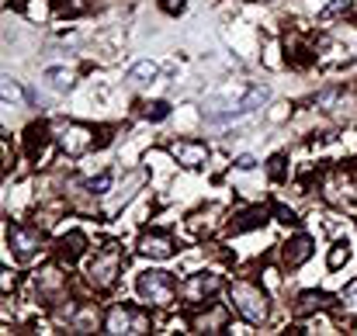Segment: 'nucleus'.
<instances>
[{
	"label": "nucleus",
	"instance_id": "nucleus-1",
	"mask_svg": "<svg viewBox=\"0 0 357 336\" xmlns=\"http://www.w3.org/2000/svg\"><path fill=\"white\" fill-rule=\"evenodd\" d=\"M229 302H233V309H236L239 316H243L246 323H253V326L271 316V302H267V295L260 291V284L233 281V284H229Z\"/></svg>",
	"mask_w": 357,
	"mask_h": 336
},
{
	"label": "nucleus",
	"instance_id": "nucleus-2",
	"mask_svg": "<svg viewBox=\"0 0 357 336\" xmlns=\"http://www.w3.org/2000/svg\"><path fill=\"white\" fill-rule=\"evenodd\" d=\"M135 291H139L142 302H149L156 309H170L181 288H177V281H174L170 270H142L139 281H135Z\"/></svg>",
	"mask_w": 357,
	"mask_h": 336
},
{
	"label": "nucleus",
	"instance_id": "nucleus-3",
	"mask_svg": "<svg viewBox=\"0 0 357 336\" xmlns=\"http://www.w3.org/2000/svg\"><path fill=\"white\" fill-rule=\"evenodd\" d=\"M119 270H121V253L115 250V243H108V246H101L94 253V260L87 267V281H91L94 291H108L119 281Z\"/></svg>",
	"mask_w": 357,
	"mask_h": 336
},
{
	"label": "nucleus",
	"instance_id": "nucleus-4",
	"mask_svg": "<svg viewBox=\"0 0 357 336\" xmlns=\"http://www.w3.org/2000/svg\"><path fill=\"white\" fill-rule=\"evenodd\" d=\"M149 326H153V319L132 305H115L105 316V333H149Z\"/></svg>",
	"mask_w": 357,
	"mask_h": 336
},
{
	"label": "nucleus",
	"instance_id": "nucleus-5",
	"mask_svg": "<svg viewBox=\"0 0 357 336\" xmlns=\"http://www.w3.org/2000/svg\"><path fill=\"white\" fill-rule=\"evenodd\" d=\"M56 142H59V149H63L66 156H84L91 146H98L94 128H91V125H84V121H66V125L59 128Z\"/></svg>",
	"mask_w": 357,
	"mask_h": 336
},
{
	"label": "nucleus",
	"instance_id": "nucleus-6",
	"mask_svg": "<svg viewBox=\"0 0 357 336\" xmlns=\"http://www.w3.org/2000/svg\"><path fill=\"white\" fill-rule=\"evenodd\" d=\"M7 243H10L17 260H35L42 243H45V236H42L38 225H10L7 229Z\"/></svg>",
	"mask_w": 357,
	"mask_h": 336
},
{
	"label": "nucleus",
	"instance_id": "nucleus-7",
	"mask_svg": "<svg viewBox=\"0 0 357 336\" xmlns=\"http://www.w3.org/2000/svg\"><path fill=\"white\" fill-rule=\"evenodd\" d=\"M188 323H191V330H198V333H226V326H229V309L219 305V302H202L198 312H191Z\"/></svg>",
	"mask_w": 357,
	"mask_h": 336
},
{
	"label": "nucleus",
	"instance_id": "nucleus-8",
	"mask_svg": "<svg viewBox=\"0 0 357 336\" xmlns=\"http://www.w3.org/2000/svg\"><path fill=\"white\" fill-rule=\"evenodd\" d=\"M167 153H170L184 170H202V167L208 163V146L198 142V139H174V142L167 146Z\"/></svg>",
	"mask_w": 357,
	"mask_h": 336
},
{
	"label": "nucleus",
	"instance_id": "nucleus-9",
	"mask_svg": "<svg viewBox=\"0 0 357 336\" xmlns=\"http://www.w3.org/2000/svg\"><path fill=\"white\" fill-rule=\"evenodd\" d=\"M222 288V277L219 274H191L184 284H181V298L188 305H202V302H212V295Z\"/></svg>",
	"mask_w": 357,
	"mask_h": 336
},
{
	"label": "nucleus",
	"instance_id": "nucleus-10",
	"mask_svg": "<svg viewBox=\"0 0 357 336\" xmlns=\"http://www.w3.org/2000/svg\"><path fill=\"white\" fill-rule=\"evenodd\" d=\"M139 253L149 257V260H170L177 253V243L167 229H149L139 236Z\"/></svg>",
	"mask_w": 357,
	"mask_h": 336
},
{
	"label": "nucleus",
	"instance_id": "nucleus-11",
	"mask_svg": "<svg viewBox=\"0 0 357 336\" xmlns=\"http://www.w3.org/2000/svg\"><path fill=\"white\" fill-rule=\"evenodd\" d=\"M309 257H312V236H305V232L291 236V239L278 250V260H281V267H284V270H298Z\"/></svg>",
	"mask_w": 357,
	"mask_h": 336
},
{
	"label": "nucleus",
	"instance_id": "nucleus-12",
	"mask_svg": "<svg viewBox=\"0 0 357 336\" xmlns=\"http://www.w3.org/2000/svg\"><path fill=\"white\" fill-rule=\"evenodd\" d=\"M84 253H87V236H84L80 229H70V232H63V236L56 239V260H59L63 267L77 264Z\"/></svg>",
	"mask_w": 357,
	"mask_h": 336
},
{
	"label": "nucleus",
	"instance_id": "nucleus-13",
	"mask_svg": "<svg viewBox=\"0 0 357 336\" xmlns=\"http://www.w3.org/2000/svg\"><path fill=\"white\" fill-rule=\"evenodd\" d=\"M52 135H49V121H31L24 128V156L28 160H42L45 149H49Z\"/></svg>",
	"mask_w": 357,
	"mask_h": 336
},
{
	"label": "nucleus",
	"instance_id": "nucleus-14",
	"mask_svg": "<svg viewBox=\"0 0 357 336\" xmlns=\"http://www.w3.org/2000/svg\"><path fill=\"white\" fill-rule=\"evenodd\" d=\"M288 52H284V59L291 63V66H298V70H305L309 63H316V45H309L305 38H298V35H291L288 42Z\"/></svg>",
	"mask_w": 357,
	"mask_h": 336
},
{
	"label": "nucleus",
	"instance_id": "nucleus-15",
	"mask_svg": "<svg viewBox=\"0 0 357 336\" xmlns=\"http://www.w3.org/2000/svg\"><path fill=\"white\" fill-rule=\"evenodd\" d=\"M267 222V208H246V212H236L233 219H229V232L239 236V232H250V229H260V225Z\"/></svg>",
	"mask_w": 357,
	"mask_h": 336
},
{
	"label": "nucleus",
	"instance_id": "nucleus-16",
	"mask_svg": "<svg viewBox=\"0 0 357 336\" xmlns=\"http://www.w3.org/2000/svg\"><path fill=\"white\" fill-rule=\"evenodd\" d=\"M45 80H49V87L52 91H70L73 84H77V70H70V66H49L45 70Z\"/></svg>",
	"mask_w": 357,
	"mask_h": 336
},
{
	"label": "nucleus",
	"instance_id": "nucleus-17",
	"mask_svg": "<svg viewBox=\"0 0 357 336\" xmlns=\"http://www.w3.org/2000/svg\"><path fill=\"white\" fill-rule=\"evenodd\" d=\"M323 309H330V298L323 291H305L295 302V316H309V312H323Z\"/></svg>",
	"mask_w": 357,
	"mask_h": 336
},
{
	"label": "nucleus",
	"instance_id": "nucleus-18",
	"mask_svg": "<svg viewBox=\"0 0 357 336\" xmlns=\"http://www.w3.org/2000/svg\"><path fill=\"white\" fill-rule=\"evenodd\" d=\"M94 326H98V309L94 305H80L73 323H70V333H91Z\"/></svg>",
	"mask_w": 357,
	"mask_h": 336
},
{
	"label": "nucleus",
	"instance_id": "nucleus-19",
	"mask_svg": "<svg viewBox=\"0 0 357 336\" xmlns=\"http://www.w3.org/2000/svg\"><path fill=\"white\" fill-rule=\"evenodd\" d=\"M156 63H149V59H142V63H135L132 70H128V84H135V87H146V84H153L156 80Z\"/></svg>",
	"mask_w": 357,
	"mask_h": 336
},
{
	"label": "nucleus",
	"instance_id": "nucleus-20",
	"mask_svg": "<svg viewBox=\"0 0 357 336\" xmlns=\"http://www.w3.org/2000/svg\"><path fill=\"white\" fill-rule=\"evenodd\" d=\"M112 184H115V174H112V170H105V174H98V177H91V181H87V194H91V198H101V194H108V191H112Z\"/></svg>",
	"mask_w": 357,
	"mask_h": 336
},
{
	"label": "nucleus",
	"instance_id": "nucleus-21",
	"mask_svg": "<svg viewBox=\"0 0 357 336\" xmlns=\"http://www.w3.org/2000/svg\"><path fill=\"white\" fill-rule=\"evenodd\" d=\"M24 14H28L31 21H45V17L52 14V3H49V0H28V3H24Z\"/></svg>",
	"mask_w": 357,
	"mask_h": 336
},
{
	"label": "nucleus",
	"instance_id": "nucleus-22",
	"mask_svg": "<svg viewBox=\"0 0 357 336\" xmlns=\"http://www.w3.org/2000/svg\"><path fill=\"white\" fill-rule=\"evenodd\" d=\"M351 14V0H333L323 14H319V21H333V17H347Z\"/></svg>",
	"mask_w": 357,
	"mask_h": 336
},
{
	"label": "nucleus",
	"instance_id": "nucleus-23",
	"mask_svg": "<svg viewBox=\"0 0 357 336\" xmlns=\"http://www.w3.org/2000/svg\"><path fill=\"white\" fill-rule=\"evenodd\" d=\"M340 305H344V312L347 316H357V277L344 288V295H340Z\"/></svg>",
	"mask_w": 357,
	"mask_h": 336
},
{
	"label": "nucleus",
	"instance_id": "nucleus-24",
	"mask_svg": "<svg viewBox=\"0 0 357 336\" xmlns=\"http://www.w3.org/2000/svg\"><path fill=\"white\" fill-rule=\"evenodd\" d=\"M347 260H351V246H347V243H337V246L330 250V267H333V270H340Z\"/></svg>",
	"mask_w": 357,
	"mask_h": 336
},
{
	"label": "nucleus",
	"instance_id": "nucleus-25",
	"mask_svg": "<svg viewBox=\"0 0 357 336\" xmlns=\"http://www.w3.org/2000/svg\"><path fill=\"white\" fill-rule=\"evenodd\" d=\"M142 114H146L149 121H160V118L170 114V105H167V101H149V105H142Z\"/></svg>",
	"mask_w": 357,
	"mask_h": 336
},
{
	"label": "nucleus",
	"instance_id": "nucleus-26",
	"mask_svg": "<svg viewBox=\"0 0 357 336\" xmlns=\"http://www.w3.org/2000/svg\"><path fill=\"white\" fill-rule=\"evenodd\" d=\"M284 153H274L271 160H267V174H271V181H284Z\"/></svg>",
	"mask_w": 357,
	"mask_h": 336
},
{
	"label": "nucleus",
	"instance_id": "nucleus-27",
	"mask_svg": "<svg viewBox=\"0 0 357 336\" xmlns=\"http://www.w3.org/2000/svg\"><path fill=\"white\" fill-rule=\"evenodd\" d=\"M56 7L63 14H84L87 10V0H56Z\"/></svg>",
	"mask_w": 357,
	"mask_h": 336
},
{
	"label": "nucleus",
	"instance_id": "nucleus-28",
	"mask_svg": "<svg viewBox=\"0 0 357 336\" xmlns=\"http://www.w3.org/2000/svg\"><path fill=\"white\" fill-rule=\"evenodd\" d=\"M274 219L281 225H298V215L291 208H284V205H274Z\"/></svg>",
	"mask_w": 357,
	"mask_h": 336
},
{
	"label": "nucleus",
	"instance_id": "nucleus-29",
	"mask_svg": "<svg viewBox=\"0 0 357 336\" xmlns=\"http://www.w3.org/2000/svg\"><path fill=\"white\" fill-rule=\"evenodd\" d=\"M0 149H3V174H10V167H14V153H10V142H7V139H0Z\"/></svg>",
	"mask_w": 357,
	"mask_h": 336
},
{
	"label": "nucleus",
	"instance_id": "nucleus-30",
	"mask_svg": "<svg viewBox=\"0 0 357 336\" xmlns=\"http://www.w3.org/2000/svg\"><path fill=\"white\" fill-rule=\"evenodd\" d=\"M184 7H188V0H163V10L167 14H181Z\"/></svg>",
	"mask_w": 357,
	"mask_h": 336
},
{
	"label": "nucleus",
	"instance_id": "nucleus-31",
	"mask_svg": "<svg viewBox=\"0 0 357 336\" xmlns=\"http://www.w3.org/2000/svg\"><path fill=\"white\" fill-rule=\"evenodd\" d=\"M17 98H21V91H17V87H14V84L7 80V84H3V101L10 105V101H17Z\"/></svg>",
	"mask_w": 357,
	"mask_h": 336
},
{
	"label": "nucleus",
	"instance_id": "nucleus-32",
	"mask_svg": "<svg viewBox=\"0 0 357 336\" xmlns=\"http://www.w3.org/2000/svg\"><path fill=\"white\" fill-rule=\"evenodd\" d=\"M236 167H239V170H253V167H257V160H253V156H239Z\"/></svg>",
	"mask_w": 357,
	"mask_h": 336
}]
</instances>
